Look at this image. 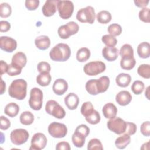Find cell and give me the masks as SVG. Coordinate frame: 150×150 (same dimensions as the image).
<instances>
[{
    "label": "cell",
    "instance_id": "obj_1",
    "mask_svg": "<svg viewBox=\"0 0 150 150\" xmlns=\"http://www.w3.org/2000/svg\"><path fill=\"white\" fill-rule=\"evenodd\" d=\"M110 85V79L106 76L98 79H91L86 83V90L91 95H97L107 91Z\"/></svg>",
    "mask_w": 150,
    "mask_h": 150
},
{
    "label": "cell",
    "instance_id": "obj_2",
    "mask_svg": "<svg viewBox=\"0 0 150 150\" xmlns=\"http://www.w3.org/2000/svg\"><path fill=\"white\" fill-rule=\"evenodd\" d=\"M27 82L22 79L14 80L11 84L8 89L9 95L16 100H22L26 96Z\"/></svg>",
    "mask_w": 150,
    "mask_h": 150
},
{
    "label": "cell",
    "instance_id": "obj_3",
    "mask_svg": "<svg viewBox=\"0 0 150 150\" xmlns=\"http://www.w3.org/2000/svg\"><path fill=\"white\" fill-rule=\"evenodd\" d=\"M71 54V50L69 45L60 43L54 46L49 52L50 58L56 62L67 60Z\"/></svg>",
    "mask_w": 150,
    "mask_h": 150
},
{
    "label": "cell",
    "instance_id": "obj_4",
    "mask_svg": "<svg viewBox=\"0 0 150 150\" xmlns=\"http://www.w3.org/2000/svg\"><path fill=\"white\" fill-rule=\"evenodd\" d=\"M43 92L38 88L34 87L31 89L30 92V98L29 99V105L30 107L35 110H40L43 104Z\"/></svg>",
    "mask_w": 150,
    "mask_h": 150
},
{
    "label": "cell",
    "instance_id": "obj_5",
    "mask_svg": "<svg viewBox=\"0 0 150 150\" xmlns=\"http://www.w3.org/2000/svg\"><path fill=\"white\" fill-rule=\"evenodd\" d=\"M76 19L81 23H93L96 19L94 9L91 6H87L79 9L77 12Z\"/></svg>",
    "mask_w": 150,
    "mask_h": 150
},
{
    "label": "cell",
    "instance_id": "obj_6",
    "mask_svg": "<svg viewBox=\"0 0 150 150\" xmlns=\"http://www.w3.org/2000/svg\"><path fill=\"white\" fill-rule=\"evenodd\" d=\"M46 112L58 119H62L66 115L64 108L59 103L53 100H49L45 105Z\"/></svg>",
    "mask_w": 150,
    "mask_h": 150
},
{
    "label": "cell",
    "instance_id": "obj_7",
    "mask_svg": "<svg viewBox=\"0 0 150 150\" xmlns=\"http://www.w3.org/2000/svg\"><path fill=\"white\" fill-rule=\"evenodd\" d=\"M79 26L77 23L73 21L69 22L64 25L60 26L57 30L59 37L62 39H68L70 36L73 35L78 32Z\"/></svg>",
    "mask_w": 150,
    "mask_h": 150
},
{
    "label": "cell",
    "instance_id": "obj_8",
    "mask_svg": "<svg viewBox=\"0 0 150 150\" xmlns=\"http://www.w3.org/2000/svg\"><path fill=\"white\" fill-rule=\"evenodd\" d=\"M106 66L101 61H93L86 64L83 67L84 72L88 76H96L105 71Z\"/></svg>",
    "mask_w": 150,
    "mask_h": 150
},
{
    "label": "cell",
    "instance_id": "obj_9",
    "mask_svg": "<svg viewBox=\"0 0 150 150\" xmlns=\"http://www.w3.org/2000/svg\"><path fill=\"white\" fill-rule=\"evenodd\" d=\"M57 8L60 17L63 19H67L73 14L74 5L70 1H59Z\"/></svg>",
    "mask_w": 150,
    "mask_h": 150
},
{
    "label": "cell",
    "instance_id": "obj_10",
    "mask_svg": "<svg viewBox=\"0 0 150 150\" xmlns=\"http://www.w3.org/2000/svg\"><path fill=\"white\" fill-rule=\"evenodd\" d=\"M126 125L127 122L119 117H115L114 118L110 119V120L107 122V126L109 130L118 135L125 132Z\"/></svg>",
    "mask_w": 150,
    "mask_h": 150
},
{
    "label": "cell",
    "instance_id": "obj_11",
    "mask_svg": "<svg viewBox=\"0 0 150 150\" xmlns=\"http://www.w3.org/2000/svg\"><path fill=\"white\" fill-rule=\"evenodd\" d=\"M48 132L53 138H61L66 135L67 128L64 124L53 122L50 123L48 127Z\"/></svg>",
    "mask_w": 150,
    "mask_h": 150
},
{
    "label": "cell",
    "instance_id": "obj_12",
    "mask_svg": "<svg viewBox=\"0 0 150 150\" xmlns=\"http://www.w3.org/2000/svg\"><path fill=\"white\" fill-rule=\"evenodd\" d=\"M29 138L28 132L22 128H18L13 130L10 134L11 142L16 145H21L25 143Z\"/></svg>",
    "mask_w": 150,
    "mask_h": 150
},
{
    "label": "cell",
    "instance_id": "obj_13",
    "mask_svg": "<svg viewBox=\"0 0 150 150\" xmlns=\"http://www.w3.org/2000/svg\"><path fill=\"white\" fill-rule=\"evenodd\" d=\"M47 138L45 134L38 132L35 134L31 139V146L29 149L41 150L45 148L47 144Z\"/></svg>",
    "mask_w": 150,
    "mask_h": 150
},
{
    "label": "cell",
    "instance_id": "obj_14",
    "mask_svg": "<svg viewBox=\"0 0 150 150\" xmlns=\"http://www.w3.org/2000/svg\"><path fill=\"white\" fill-rule=\"evenodd\" d=\"M17 47L16 41L11 37L4 36L0 38V47L6 52H12Z\"/></svg>",
    "mask_w": 150,
    "mask_h": 150
},
{
    "label": "cell",
    "instance_id": "obj_15",
    "mask_svg": "<svg viewBox=\"0 0 150 150\" xmlns=\"http://www.w3.org/2000/svg\"><path fill=\"white\" fill-rule=\"evenodd\" d=\"M58 0H47L43 5L42 11L44 16L50 17L53 16L56 12Z\"/></svg>",
    "mask_w": 150,
    "mask_h": 150
},
{
    "label": "cell",
    "instance_id": "obj_16",
    "mask_svg": "<svg viewBox=\"0 0 150 150\" xmlns=\"http://www.w3.org/2000/svg\"><path fill=\"white\" fill-rule=\"evenodd\" d=\"M68 88V84L63 79H58L55 80L53 84V92L59 96L63 95Z\"/></svg>",
    "mask_w": 150,
    "mask_h": 150
},
{
    "label": "cell",
    "instance_id": "obj_17",
    "mask_svg": "<svg viewBox=\"0 0 150 150\" xmlns=\"http://www.w3.org/2000/svg\"><path fill=\"white\" fill-rule=\"evenodd\" d=\"M119 51L115 47H104L102 50V55L103 57L109 62L115 60L118 56Z\"/></svg>",
    "mask_w": 150,
    "mask_h": 150
},
{
    "label": "cell",
    "instance_id": "obj_18",
    "mask_svg": "<svg viewBox=\"0 0 150 150\" xmlns=\"http://www.w3.org/2000/svg\"><path fill=\"white\" fill-rule=\"evenodd\" d=\"M132 100V96L126 90H122L117 94L115 96L116 102L121 106H125L130 103Z\"/></svg>",
    "mask_w": 150,
    "mask_h": 150
},
{
    "label": "cell",
    "instance_id": "obj_19",
    "mask_svg": "<svg viewBox=\"0 0 150 150\" xmlns=\"http://www.w3.org/2000/svg\"><path fill=\"white\" fill-rule=\"evenodd\" d=\"M64 104L66 107L71 110L77 108L79 103V98L74 93H69L64 98Z\"/></svg>",
    "mask_w": 150,
    "mask_h": 150
},
{
    "label": "cell",
    "instance_id": "obj_20",
    "mask_svg": "<svg viewBox=\"0 0 150 150\" xmlns=\"http://www.w3.org/2000/svg\"><path fill=\"white\" fill-rule=\"evenodd\" d=\"M117 108L112 103L105 104L102 108L103 115L105 118L108 119H112L115 118L117 115Z\"/></svg>",
    "mask_w": 150,
    "mask_h": 150
},
{
    "label": "cell",
    "instance_id": "obj_21",
    "mask_svg": "<svg viewBox=\"0 0 150 150\" xmlns=\"http://www.w3.org/2000/svg\"><path fill=\"white\" fill-rule=\"evenodd\" d=\"M27 58L25 54L22 52L16 53L12 58L11 63L22 69L26 64Z\"/></svg>",
    "mask_w": 150,
    "mask_h": 150
},
{
    "label": "cell",
    "instance_id": "obj_22",
    "mask_svg": "<svg viewBox=\"0 0 150 150\" xmlns=\"http://www.w3.org/2000/svg\"><path fill=\"white\" fill-rule=\"evenodd\" d=\"M36 46L40 50H46L50 45V40L47 36L41 35L37 37L35 40Z\"/></svg>",
    "mask_w": 150,
    "mask_h": 150
},
{
    "label": "cell",
    "instance_id": "obj_23",
    "mask_svg": "<svg viewBox=\"0 0 150 150\" xmlns=\"http://www.w3.org/2000/svg\"><path fill=\"white\" fill-rule=\"evenodd\" d=\"M137 53L141 58H148L150 56L149 43L146 42H144L139 43L137 47Z\"/></svg>",
    "mask_w": 150,
    "mask_h": 150
},
{
    "label": "cell",
    "instance_id": "obj_24",
    "mask_svg": "<svg viewBox=\"0 0 150 150\" xmlns=\"http://www.w3.org/2000/svg\"><path fill=\"white\" fill-rule=\"evenodd\" d=\"M131 81V77L129 74L120 73L115 78L117 84L121 87H126L129 86Z\"/></svg>",
    "mask_w": 150,
    "mask_h": 150
},
{
    "label": "cell",
    "instance_id": "obj_25",
    "mask_svg": "<svg viewBox=\"0 0 150 150\" xmlns=\"http://www.w3.org/2000/svg\"><path fill=\"white\" fill-rule=\"evenodd\" d=\"M131 142L130 136L127 134H124L118 137L115 141V146L120 149H124Z\"/></svg>",
    "mask_w": 150,
    "mask_h": 150
},
{
    "label": "cell",
    "instance_id": "obj_26",
    "mask_svg": "<svg viewBox=\"0 0 150 150\" xmlns=\"http://www.w3.org/2000/svg\"><path fill=\"white\" fill-rule=\"evenodd\" d=\"M52 80L51 75L48 72L40 73L39 75L36 77L37 83L42 87H45L48 86Z\"/></svg>",
    "mask_w": 150,
    "mask_h": 150
},
{
    "label": "cell",
    "instance_id": "obj_27",
    "mask_svg": "<svg viewBox=\"0 0 150 150\" xmlns=\"http://www.w3.org/2000/svg\"><path fill=\"white\" fill-rule=\"evenodd\" d=\"M19 111V105L15 103H10L8 104L4 109V112L10 117H16Z\"/></svg>",
    "mask_w": 150,
    "mask_h": 150
},
{
    "label": "cell",
    "instance_id": "obj_28",
    "mask_svg": "<svg viewBox=\"0 0 150 150\" xmlns=\"http://www.w3.org/2000/svg\"><path fill=\"white\" fill-rule=\"evenodd\" d=\"M136 64L135 59L134 57H125L121 58L120 60L121 67L126 70H130L132 69Z\"/></svg>",
    "mask_w": 150,
    "mask_h": 150
},
{
    "label": "cell",
    "instance_id": "obj_29",
    "mask_svg": "<svg viewBox=\"0 0 150 150\" xmlns=\"http://www.w3.org/2000/svg\"><path fill=\"white\" fill-rule=\"evenodd\" d=\"M90 57V51L87 47H81L79 49L76 53V59L79 62H84Z\"/></svg>",
    "mask_w": 150,
    "mask_h": 150
},
{
    "label": "cell",
    "instance_id": "obj_30",
    "mask_svg": "<svg viewBox=\"0 0 150 150\" xmlns=\"http://www.w3.org/2000/svg\"><path fill=\"white\" fill-rule=\"evenodd\" d=\"M19 120L22 124L29 125L34 121V115L30 111H24L20 115Z\"/></svg>",
    "mask_w": 150,
    "mask_h": 150
},
{
    "label": "cell",
    "instance_id": "obj_31",
    "mask_svg": "<svg viewBox=\"0 0 150 150\" xmlns=\"http://www.w3.org/2000/svg\"><path fill=\"white\" fill-rule=\"evenodd\" d=\"M97 21L102 24H106L110 22L111 20L112 16L111 13L105 10L99 12L96 16Z\"/></svg>",
    "mask_w": 150,
    "mask_h": 150
},
{
    "label": "cell",
    "instance_id": "obj_32",
    "mask_svg": "<svg viewBox=\"0 0 150 150\" xmlns=\"http://www.w3.org/2000/svg\"><path fill=\"white\" fill-rule=\"evenodd\" d=\"M120 55L121 58L132 57H134V50L132 47L129 44H124L122 45L119 51Z\"/></svg>",
    "mask_w": 150,
    "mask_h": 150
},
{
    "label": "cell",
    "instance_id": "obj_33",
    "mask_svg": "<svg viewBox=\"0 0 150 150\" xmlns=\"http://www.w3.org/2000/svg\"><path fill=\"white\" fill-rule=\"evenodd\" d=\"M86 137L80 133L74 131L71 137V140L74 145L77 148H81L85 143Z\"/></svg>",
    "mask_w": 150,
    "mask_h": 150
},
{
    "label": "cell",
    "instance_id": "obj_34",
    "mask_svg": "<svg viewBox=\"0 0 150 150\" xmlns=\"http://www.w3.org/2000/svg\"><path fill=\"white\" fill-rule=\"evenodd\" d=\"M138 74L144 79L150 78V66L148 64H142L137 69Z\"/></svg>",
    "mask_w": 150,
    "mask_h": 150
},
{
    "label": "cell",
    "instance_id": "obj_35",
    "mask_svg": "<svg viewBox=\"0 0 150 150\" xmlns=\"http://www.w3.org/2000/svg\"><path fill=\"white\" fill-rule=\"evenodd\" d=\"M86 120L87 122H88L90 124L95 125L100 122L101 120V117L99 114V112L94 110L93 112H91L90 115L85 117Z\"/></svg>",
    "mask_w": 150,
    "mask_h": 150
},
{
    "label": "cell",
    "instance_id": "obj_36",
    "mask_svg": "<svg viewBox=\"0 0 150 150\" xmlns=\"http://www.w3.org/2000/svg\"><path fill=\"white\" fill-rule=\"evenodd\" d=\"M12 13V8L11 5L6 3L3 2L0 5V16L1 18H8Z\"/></svg>",
    "mask_w": 150,
    "mask_h": 150
},
{
    "label": "cell",
    "instance_id": "obj_37",
    "mask_svg": "<svg viewBox=\"0 0 150 150\" xmlns=\"http://www.w3.org/2000/svg\"><path fill=\"white\" fill-rule=\"evenodd\" d=\"M94 110V107L92 104V103L90 101H87L84 103L81 107L80 112L81 114L84 117H87L88 115H90L93 111Z\"/></svg>",
    "mask_w": 150,
    "mask_h": 150
},
{
    "label": "cell",
    "instance_id": "obj_38",
    "mask_svg": "<svg viewBox=\"0 0 150 150\" xmlns=\"http://www.w3.org/2000/svg\"><path fill=\"white\" fill-rule=\"evenodd\" d=\"M101 40L106 46L114 47L117 43V39L111 35H105L102 36Z\"/></svg>",
    "mask_w": 150,
    "mask_h": 150
},
{
    "label": "cell",
    "instance_id": "obj_39",
    "mask_svg": "<svg viewBox=\"0 0 150 150\" xmlns=\"http://www.w3.org/2000/svg\"><path fill=\"white\" fill-rule=\"evenodd\" d=\"M145 88L144 84L140 80L135 81L131 86L132 91L137 95H139L142 93Z\"/></svg>",
    "mask_w": 150,
    "mask_h": 150
},
{
    "label": "cell",
    "instance_id": "obj_40",
    "mask_svg": "<svg viewBox=\"0 0 150 150\" xmlns=\"http://www.w3.org/2000/svg\"><path fill=\"white\" fill-rule=\"evenodd\" d=\"M87 149L88 150H103V146L100 139L97 138H93L89 141L87 145Z\"/></svg>",
    "mask_w": 150,
    "mask_h": 150
},
{
    "label": "cell",
    "instance_id": "obj_41",
    "mask_svg": "<svg viewBox=\"0 0 150 150\" xmlns=\"http://www.w3.org/2000/svg\"><path fill=\"white\" fill-rule=\"evenodd\" d=\"M107 30L110 35L113 36H116L120 35L122 33V29L120 25L117 23H112L108 26Z\"/></svg>",
    "mask_w": 150,
    "mask_h": 150
},
{
    "label": "cell",
    "instance_id": "obj_42",
    "mask_svg": "<svg viewBox=\"0 0 150 150\" xmlns=\"http://www.w3.org/2000/svg\"><path fill=\"white\" fill-rule=\"evenodd\" d=\"M139 19L145 23H149V9L148 8H144L140 10L139 12Z\"/></svg>",
    "mask_w": 150,
    "mask_h": 150
},
{
    "label": "cell",
    "instance_id": "obj_43",
    "mask_svg": "<svg viewBox=\"0 0 150 150\" xmlns=\"http://www.w3.org/2000/svg\"><path fill=\"white\" fill-rule=\"evenodd\" d=\"M22 71V69L13 65L11 63L8 65V69L7 70V74L10 76H15L19 75Z\"/></svg>",
    "mask_w": 150,
    "mask_h": 150
},
{
    "label": "cell",
    "instance_id": "obj_44",
    "mask_svg": "<svg viewBox=\"0 0 150 150\" xmlns=\"http://www.w3.org/2000/svg\"><path fill=\"white\" fill-rule=\"evenodd\" d=\"M38 71L39 73H43V72H48L49 73L51 70L50 65L46 62H40L38 63L37 66Z\"/></svg>",
    "mask_w": 150,
    "mask_h": 150
},
{
    "label": "cell",
    "instance_id": "obj_45",
    "mask_svg": "<svg viewBox=\"0 0 150 150\" xmlns=\"http://www.w3.org/2000/svg\"><path fill=\"white\" fill-rule=\"evenodd\" d=\"M39 5V0H26L25 1V6L29 11L36 9Z\"/></svg>",
    "mask_w": 150,
    "mask_h": 150
},
{
    "label": "cell",
    "instance_id": "obj_46",
    "mask_svg": "<svg viewBox=\"0 0 150 150\" xmlns=\"http://www.w3.org/2000/svg\"><path fill=\"white\" fill-rule=\"evenodd\" d=\"M140 130L141 134L146 137H149L150 135V122L149 121L144 122L140 127Z\"/></svg>",
    "mask_w": 150,
    "mask_h": 150
},
{
    "label": "cell",
    "instance_id": "obj_47",
    "mask_svg": "<svg viewBox=\"0 0 150 150\" xmlns=\"http://www.w3.org/2000/svg\"><path fill=\"white\" fill-rule=\"evenodd\" d=\"M75 131L80 133V134L84 135L86 138L88 135L90 133L89 128L85 124H81L77 127Z\"/></svg>",
    "mask_w": 150,
    "mask_h": 150
},
{
    "label": "cell",
    "instance_id": "obj_48",
    "mask_svg": "<svg viewBox=\"0 0 150 150\" xmlns=\"http://www.w3.org/2000/svg\"><path fill=\"white\" fill-rule=\"evenodd\" d=\"M137 131V125L131 122H127V125H126V129L124 133L129 135H134Z\"/></svg>",
    "mask_w": 150,
    "mask_h": 150
},
{
    "label": "cell",
    "instance_id": "obj_49",
    "mask_svg": "<svg viewBox=\"0 0 150 150\" xmlns=\"http://www.w3.org/2000/svg\"><path fill=\"white\" fill-rule=\"evenodd\" d=\"M0 128L2 130H6L11 126V121L6 117L2 115L0 118Z\"/></svg>",
    "mask_w": 150,
    "mask_h": 150
},
{
    "label": "cell",
    "instance_id": "obj_50",
    "mask_svg": "<svg viewBox=\"0 0 150 150\" xmlns=\"http://www.w3.org/2000/svg\"><path fill=\"white\" fill-rule=\"evenodd\" d=\"M70 144L66 141L59 142L56 146V149L57 150H70Z\"/></svg>",
    "mask_w": 150,
    "mask_h": 150
},
{
    "label": "cell",
    "instance_id": "obj_51",
    "mask_svg": "<svg viewBox=\"0 0 150 150\" xmlns=\"http://www.w3.org/2000/svg\"><path fill=\"white\" fill-rule=\"evenodd\" d=\"M11 29V24L6 21H1L0 22V31L1 32H6Z\"/></svg>",
    "mask_w": 150,
    "mask_h": 150
},
{
    "label": "cell",
    "instance_id": "obj_52",
    "mask_svg": "<svg viewBox=\"0 0 150 150\" xmlns=\"http://www.w3.org/2000/svg\"><path fill=\"white\" fill-rule=\"evenodd\" d=\"M134 2L137 6L142 8H146L149 3L148 0H135Z\"/></svg>",
    "mask_w": 150,
    "mask_h": 150
},
{
    "label": "cell",
    "instance_id": "obj_53",
    "mask_svg": "<svg viewBox=\"0 0 150 150\" xmlns=\"http://www.w3.org/2000/svg\"><path fill=\"white\" fill-rule=\"evenodd\" d=\"M8 65L5 62L4 60H1L0 62V71H1V75L2 76L3 74L7 72L8 69Z\"/></svg>",
    "mask_w": 150,
    "mask_h": 150
},
{
    "label": "cell",
    "instance_id": "obj_54",
    "mask_svg": "<svg viewBox=\"0 0 150 150\" xmlns=\"http://www.w3.org/2000/svg\"><path fill=\"white\" fill-rule=\"evenodd\" d=\"M5 89H6L5 83L1 79V94H3V93L5 91Z\"/></svg>",
    "mask_w": 150,
    "mask_h": 150
},
{
    "label": "cell",
    "instance_id": "obj_55",
    "mask_svg": "<svg viewBox=\"0 0 150 150\" xmlns=\"http://www.w3.org/2000/svg\"><path fill=\"white\" fill-rule=\"evenodd\" d=\"M149 86H148L147 88H146V91L145 92V96H146V97L149 100Z\"/></svg>",
    "mask_w": 150,
    "mask_h": 150
}]
</instances>
